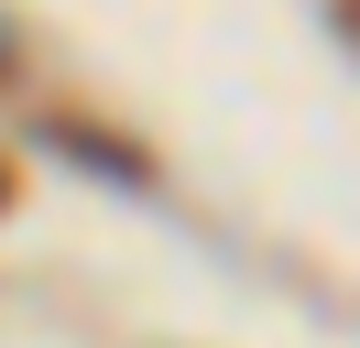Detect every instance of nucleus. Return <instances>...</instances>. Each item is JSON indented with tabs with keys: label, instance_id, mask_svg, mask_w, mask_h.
Segmentation results:
<instances>
[{
	"label": "nucleus",
	"instance_id": "2",
	"mask_svg": "<svg viewBox=\"0 0 360 348\" xmlns=\"http://www.w3.org/2000/svg\"><path fill=\"white\" fill-rule=\"evenodd\" d=\"M11 65H22V33H11V11H0V87H11Z\"/></svg>",
	"mask_w": 360,
	"mask_h": 348
},
{
	"label": "nucleus",
	"instance_id": "1",
	"mask_svg": "<svg viewBox=\"0 0 360 348\" xmlns=\"http://www.w3.org/2000/svg\"><path fill=\"white\" fill-rule=\"evenodd\" d=\"M33 142H44L55 163H77L88 185H110V196H153V152L120 142V130H98V120H77V109H44V120H33Z\"/></svg>",
	"mask_w": 360,
	"mask_h": 348
},
{
	"label": "nucleus",
	"instance_id": "3",
	"mask_svg": "<svg viewBox=\"0 0 360 348\" xmlns=\"http://www.w3.org/2000/svg\"><path fill=\"white\" fill-rule=\"evenodd\" d=\"M11 196H22V185H11V163H0V218H11Z\"/></svg>",
	"mask_w": 360,
	"mask_h": 348
}]
</instances>
